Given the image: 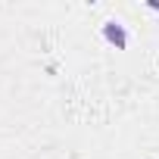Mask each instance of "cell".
I'll return each instance as SVG.
<instances>
[{"label":"cell","mask_w":159,"mask_h":159,"mask_svg":"<svg viewBox=\"0 0 159 159\" xmlns=\"http://www.w3.org/2000/svg\"><path fill=\"white\" fill-rule=\"evenodd\" d=\"M150 10H159V0H150V3H147Z\"/></svg>","instance_id":"obj_2"},{"label":"cell","mask_w":159,"mask_h":159,"mask_svg":"<svg viewBox=\"0 0 159 159\" xmlns=\"http://www.w3.org/2000/svg\"><path fill=\"white\" fill-rule=\"evenodd\" d=\"M103 38H106V44H112L116 50H125V47H128V28H125L119 19H106V22H103Z\"/></svg>","instance_id":"obj_1"}]
</instances>
